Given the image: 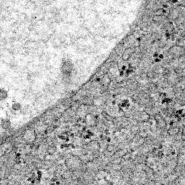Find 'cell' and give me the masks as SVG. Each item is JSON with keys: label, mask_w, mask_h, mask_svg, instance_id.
<instances>
[{"label": "cell", "mask_w": 185, "mask_h": 185, "mask_svg": "<svg viewBox=\"0 0 185 185\" xmlns=\"http://www.w3.org/2000/svg\"><path fill=\"white\" fill-rule=\"evenodd\" d=\"M1 126L4 129L7 130L11 127V122L9 119H2L1 122Z\"/></svg>", "instance_id": "1"}, {"label": "cell", "mask_w": 185, "mask_h": 185, "mask_svg": "<svg viewBox=\"0 0 185 185\" xmlns=\"http://www.w3.org/2000/svg\"><path fill=\"white\" fill-rule=\"evenodd\" d=\"M8 96V91L4 89H0V101H4L7 99Z\"/></svg>", "instance_id": "2"}, {"label": "cell", "mask_w": 185, "mask_h": 185, "mask_svg": "<svg viewBox=\"0 0 185 185\" xmlns=\"http://www.w3.org/2000/svg\"><path fill=\"white\" fill-rule=\"evenodd\" d=\"M70 69L71 66H70L69 62H64L62 66V71L65 73H67L70 71Z\"/></svg>", "instance_id": "3"}, {"label": "cell", "mask_w": 185, "mask_h": 185, "mask_svg": "<svg viewBox=\"0 0 185 185\" xmlns=\"http://www.w3.org/2000/svg\"><path fill=\"white\" fill-rule=\"evenodd\" d=\"M21 108H22V106L19 102H15L14 104H13L11 106V109L14 111H20Z\"/></svg>", "instance_id": "4"}, {"label": "cell", "mask_w": 185, "mask_h": 185, "mask_svg": "<svg viewBox=\"0 0 185 185\" xmlns=\"http://www.w3.org/2000/svg\"><path fill=\"white\" fill-rule=\"evenodd\" d=\"M21 113L24 115L27 114H28L30 112V108L28 106H26L24 107L21 108Z\"/></svg>", "instance_id": "5"}]
</instances>
